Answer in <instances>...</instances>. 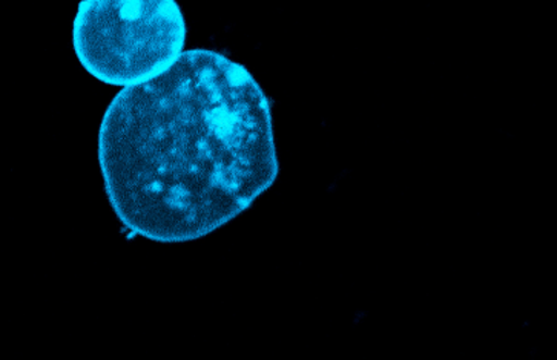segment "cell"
Returning a JSON list of instances; mask_svg holds the SVG:
<instances>
[{
	"mask_svg": "<svg viewBox=\"0 0 557 360\" xmlns=\"http://www.w3.org/2000/svg\"><path fill=\"white\" fill-rule=\"evenodd\" d=\"M97 160L112 213L131 235L164 246L208 238L278 179L272 101L240 62L194 48L115 94Z\"/></svg>",
	"mask_w": 557,
	"mask_h": 360,
	"instance_id": "cell-1",
	"label": "cell"
},
{
	"mask_svg": "<svg viewBox=\"0 0 557 360\" xmlns=\"http://www.w3.org/2000/svg\"><path fill=\"white\" fill-rule=\"evenodd\" d=\"M188 26L174 0H85L73 24V50L100 84L128 88L185 52Z\"/></svg>",
	"mask_w": 557,
	"mask_h": 360,
	"instance_id": "cell-2",
	"label": "cell"
}]
</instances>
